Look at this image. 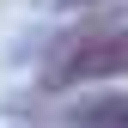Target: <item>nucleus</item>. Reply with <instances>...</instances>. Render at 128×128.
Wrapping results in <instances>:
<instances>
[{
  "label": "nucleus",
  "mask_w": 128,
  "mask_h": 128,
  "mask_svg": "<svg viewBox=\"0 0 128 128\" xmlns=\"http://www.w3.org/2000/svg\"><path fill=\"white\" fill-rule=\"evenodd\" d=\"M98 79H128V24H86L61 37L49 55V86H98Z\"/></svg>",
  "instance_id": "obj_1"
},
{
  "label": "nucleus",
  "mask_w": 128,
  "mask_h": 128,
  "mask_svg": "<svg viewBox=\"0 0 128 128\" xmlns=\"http://www.w3.org/2000/svg\"><path fill=\"white\" fill-rule=\"evenodd\" d=\"M73 128H128V92H92L73 104Z\"/></svg>",
  "instance_id": "obj_2"
}]
</instances>
